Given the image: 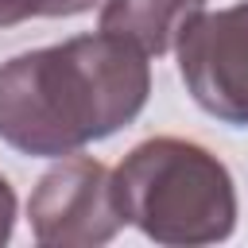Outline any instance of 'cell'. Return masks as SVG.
<instances>
[{
    "mask_svg": "<svg viewBox=\"0 0 248 248\" xmlns=\"http://www.w3.org/2000/svg\"><path fill=\"white\" fill-rule=\"evenodd\" d=\"M174 50L194 105L221 124L248 128V0L194 16Z\"/></svg>",
    "mask_w": 248,
    "mask_h": 248,
    "instance_id": "obj_3",
    "label": "cell"
},
{
    "mask_svg": "<svg viewBox=\"0 0 248 248\" xmlns=\"http://www.w3.org/2000/svg\"><path fill=\"white\" fill-rule=\"evenodd\" d=\"M205 12V0H101L97 31L136 43L147 58L167 54L194 16Z\"/></svg>",
    "mask_w": 248,
    "mask_h": 248,
    "instance_id": "obj_5",
    "label": "cell"
},
{
    "mask_svg": "<svg viewBox=\"0 0 248 248\" xmlns=\"http://www.w3.org/2000/svg\"><path fill=\"white\" fill-rule=\"evenodd\" d=\"M39 16V0H0V27H16Z\"/></svg>",
    "mask_w": 248,
    "mask_h": 248,
    "instance_id": "obj_8",
    "label": "cell"
},
{
    "mask_svg": "<svg viewBox=\"0 0 248 248\" xmlns=\"http://www.w3.org/2000/svg\"><path fill=\"white\" fill-rule=\"evenodd\" d=\"M12 229H16V190L0 174V244L12 240Z\"/></svg>",
    "mask_w": 248,
    "mask_h": 248,
    "instance_id": "obj_6",
    "label": "cell"
},
{
    "mask_svg": "<svg viewBox=\"0 0 248 248\" xmlns=\"http://www.w3.org/2000/svg\"><path fill=\"white\" fill-rule=\"evenodd\" d=\"M124 225L163 248L221 244L236 229V182L198 140L151 136L108 174Z\"/></svg>",
    "mask_w": 248,
    "mask_h": 248,
    "instance_id": "obj_2",
    "label": "cell"
},
{
    "mask_svg": "<svg viewBox=\"0 0 248 248\" xmlns=\"http://www.w3.org/2000/svg\"><path fill=\"white\" fill-rule=\"evenodd\" d=\"M93 4H101V0H39V16H46V19H66V16L89 12Z\"/></svg>",
    "mask_w": 248,
    "mask_h": 248,
    "instance_id": "obj_7",
    "label": "cell"
},
{
    "mask_svg": "<svg viewBox=\"0 0 248 248\" xmlns=\"http://www.w3.org/2000/svg\"><path fill=\"white\" fill-rule=\"evenodd\" d=\"M27 217L31 236L43 248H97L124 229V217L112 202L108 167L78 151L35 182Z\"/></svg>",
    "mask_w": 248,
    "mask_h": 248,
    "instance_id": "obj_4",
    "label": "cell"
},
{
    "mask_svg": "<svg viewBox=\"0 0 248 248\" xmlns=\"http://www.w3.org/2000/svg\"><path fill=\"white\" fill-rule=\"evenodd\" d=\"M151 93L147 54L108 31L0 62V140L19 155L62 159L128 128Z\"/></svg>",
    "mask_w": 248,
    "mask_h": 248,
    "instance_id": "obj_1",
    "label": "cell"
}]
</instances>
